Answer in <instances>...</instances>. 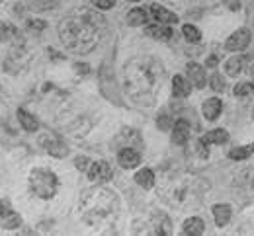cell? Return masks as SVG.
I'll list each match as a JSON object with an SVG mask.
<instances>
[{
	"mask_svg": "<svg viewBox=\"0 0 254 236\" xmlns=\"http://www.w3.org/2000/svg\"><path fill=\"white\" fill-rule=\"evenodd\" d=\"M166 78L164 65L155 57H135L127 61L122 70L124 90L137 105H153L159 98Z\"/></svg>",
	"mask_w": 254,
	"mask_h": 236,
	"instance_id": "6da1fadb",
	"label": "cell"
},
{
	"mask_svg": "<svg viewBox=\"0 0 254 236\" xmlns=\"http://www.w3.org/2000/svg\"><path fill=\"white\" fill-rule=\"evenodd\" d=\"M106 30V20L92 10H76L68 14L59 26V35L63 45L78 55L94 51L100 37Z\"/></svg>",
	"mask_w": 254,
	"mask_h": 236,
	"instance_id": "7a4b0ae2",
	"label": "cell"
},
{
	"mask_svg": "<svg viewBox=\"0 0 254 236\" xmlns=\"http://www.w3.org/2000/svg\"><path fill=\"white\" fill-rule=\"evenodd\" d=\"M78 209H80L82 221L90 229L102 231L106 227H112L118 221L120 211H122V201L114 189L92 188L82 193Z\"/></svg>",
	"mask_w": 254,
	"mask_h": 236,
	"instance_id": "3957f363",
	"label": "cell"
},
{
	"mask_svg": "<svg viewBox=\"0 0 254 236\" xmlns=\"http://www.w3.org/2000/svg\"><path fill=\"white\" fill-rule=\"evenodd\" d=\"M209 189V182L186 172V170H174L172 174H166L162 178V186L159 188V195L174 207H188L195 203L201 193Z\"/></svg>",
	"mask_w": 254,
	"mask_h": 236,
	"instance_id": "277c9868",
	"label": "cell"
},
{
	"mask_svg": "<svg viewBox=\"0 0 254 236\" xmlns=\"http://www.w3.org/2000/svg\"><path fill=\"white\" fill-rule=\"evenodd\" d=\"M57 188H59V180L51 170H32V174H30V189H32L33 195H37L41 199H51L57 193Z\"/></svg>",
	"mask_w": 254,
	"mask_h": 236,
	"instance_id": "5b68a950",
	"label": "cell"
},
{
	"mask_svg": "<svg viewBox=\"0 0 254 236\" xmlns=\"http://www.w3.org/2000/svg\"><path fill=\"white\" fill-rule=\"evenodd\" d=\"M30 59H32V55H30L28 47L24 45V41H20L18 45H14L10 49V53H8L6 61H4V68L14 74V72H18V70H22L26 67L30 63Z\"/></svg>",
	"mask_w": 254,
	"mask_h": 236,
	"instance_id": "8992f818",
	"label": "cell"
},
{
	"mask_svg": "<svg viewBox=\"0 0 254 236\" xmlns=\"http://www.w3.org/2000/svg\"><path fill=\"white\" fill-rule=\"evenodd\" d=\"M37 142H39V146L45 148L51 156L64 158V156L68 154V148H66L64 141L59 135H55V133H43V135H39Z\"/></svg>",
	"mask_w": 254,
	"mask_h": 236,
	"instance_id": "52a82bcc",
	"label": "cell"
},
{
	"mask_svg": "<svg viewBox=\"0 0 254 236\" xmlns=\"http://www.w3.org/2000/svg\"><path fill=\"white\" fill-rule=\"evenodd\" d=\"M0 227L14 231L22 227V217L12 209V205L6 199H0Z\"/></svg>",
	"mask_w": 254,
	"mask_h": 236,
	"instance_id": "ba28073f",
	"label": "cell"
},
{
	"mask_svg": "<svg viewBox=\"0 0 254 236\" xmlns=\"http://www.w3.org/2000/svg\"><path fill=\"white\" fill-rule=\"evenodd\" d=\"M114 144L120 146V148L131 146V148H137V150H139V148H143V139H141V135H139L135 129H124L120 135L116 137Z\"/></svg>",
	"mask_w": 254,
	"mask_h": 236,
	"instance_id": "9c48e42d",
	"label": "cell"
},
{
	"mask_svg": "<svg viewBox=\"0 0 254 236\" xmlns=\"http://www.w3.org/2000/svg\"><path fill=\"white\" fill-rule=\"evenodd\" d=\"M249 45H251V32L245 30V28H241L239 32H235V34L225 41V49H229V51H243Z\"/></svg>",
	"mask_w": 254,
	"mask_h": 236,
	"instance_id": "30bf717a",
	"label": "cell"
},
{
	"mask_svg": "<svg viewBox=\"0 0 254 236\" xmlns=\"http://www.w3.org/2000/svg\"><path fill=\"white\" fill-rule=\"evenodd\" d=\"M118 162L122 164V168H137L141 164V152L137 148H131V146L120 148L118 150Z\"/></svg>",
	"mask_w": 254,
	"mask_h": 236,
	"instance_id": "8fae6325",
	"label": "cell"
},
{
	"mask_svg": "<svg viewBox=\"0 0 254 236\" xmlns=\"http://www.w3.org/2000/svg\"><path fill=\"white\" fill-rule=\"evenodd\" d=\"M114 176V172L110 168V164L106 162V160H98L94 162L90 168H88V178L92 180V182H108L110 178Z\"/></svg>",
	"mask_w": 254,
	"mask_h": 236,
	"instance_id": "7c38bea8",
	"label": "cell"
},
{
	"mask_svg": "<svg viewBox=\"0 0 254 236\" xmlns=\"http://www.w3.org/2000/svg\"><path fill=\"white\" fill-rule=\"evenodd\" d=\"M190 123L186 121V119H178L176 123H174V127H172V142L174 144H186L188 142V139H190Z\"/></svg>",
	"mask_w": 254,
	"mask_h": 236,
	"instance_id": "4fadbf2b",
	"label": "cell"
},
{
	"mask_svg": "<svg viewBox=\"0 0 254 236\" xmlns=\"http://www.w3.org/2000/svg\"><path fill=\"white\" fill-rule=\"evenodd\" d=\"M147 227H153L149 235H170V221L166 215H153L147 221Z\"/></svg>",
	"mask_w": 254,
	"mask_h": 236,
	"instance_id": "5bb4252c",
	"label": "cell"
},
{
	"mask_svg": "<svg viewBox=\"0 0 254 236\" xmlns=\"http://www.w3.org/2000/svg\"><path fill=\"white\" fill-rule=\"evenodd\" d=\"M151 14H153V18H155L159 24H164V26H168V24H178V16L172 14V12H168V10L162 8L160 4H151Z\"/></svg>",
	"mask_w": 254,
	"mask_h": 236,
	"instance_id": "9a60e30c",
	"label": "cell"
},
{
	"mask_svg": "<svg viewBox=\"0 0 254 236\" xmlns=\"http://www.w3.org/2000/svg\"><path fill=\"white\" fill-rule=\"evenodd\" d=\"M190 92H191V82H188L184 76L176 74V76L172 78V94H174L176 98H188Z\"/></svg>",
	"mask_w": 254,
	"mask_h": 236,
	"instance_id": "2e32d148",
	"label": "cell"
},
{
	"mask_svg": "<svg viewBox=\"0 0 254 236\" xmlns=\"http://www.w3.org/2000/svg\"><path fill=\"white\" fill-rule=\"evenodd\" d=\"M201 109H203V115H205L207 121H215L219 117V113H221L223 103L217 98H209V100L203 101V107Z\"/></svg>",
	"mask_w": 254,
	"mask_h": 236,
	"instance_id": "e0dca14e",
	"label": "cell"
},
{
	"mask_svg": "<svg viewBox=\"0 0 254 236\" xmlns=\"http://www.w3.org/2000/svg\"><path fill=\"white\" fill-rule=\"evenodd\" d=\"M188 76H190V82L195 88H203L205 86V70L199 67L197 63H188Z\"/></svg>",
	"mask_w": 254,
	"mask_h": 236,
	"instance_id": "ac0fdd59",
	"label": "cell"
},
{
	"mask_svg": "<svg viewBox=\"0 0 254 236\" xmlns=\"http://www.w3.org/2000/svg\"><path fill=\"white\" fill-rule=\"evenodd\" d=\"M203 231H205V223H203L199 217L188 219V221L184 223V229H182V233L188 236H199V235H203Z\"/></svg>",
	"mask_w": 254,
	"mask_h": 236,
	"instance_id": "d6986e66",
	"label": "cell"
},
{
	"mask_svg": "<svg viewBox=\"0 0 254 236\" xmlns=\"http://www.w3.org/2000/svg\"><path fill=\"white\" fill-rule=\"evenodd\" d=\"M231 205H227V203H217L215 207H213V217H215V223H217V227H225L229 221H231Z\"/></svg>",
	"mask_w": 254,
	"mask_h": 236,
	"instance_id": "ffe728a7",
	"label": "cell"
},
{
	"mask_svg": "<svg viewBox=\"0 0 254 236\" xmlns=\"http://www.w3.org/2000/svg\"><path fill=\"white\" fill-rule=\"evenodd\" d=\"M145 34L149 35V37H155V39H160V41H168V39H172V30L168 28V26H164V24H157V26H149L147 30H145Z\"/></svg>",
	"mask_w": 254,
	"mask_h": 236,
	"instance_id": "44dd1931",
	"label": "cell"
},
{
	"mask_svg": "<svg viewBox=\"0 0 254 236\" xmlns=\"http://www.w3.org/2000/svg\"><path fill=\"white\" fill-rule=\"evenodd\" d=\"M225 70L229 76H239L241 72H245V55H235L225 63Z\"/></svg>",
	"mask_w": 254,
	"mask_h": 236,
	"instance_id": "7402d4cb",
	"label": "cell"
},
{
	"mask_svg": "<svg viewBox=\"0 0 254 236\" xmlns=\"http://www.w3.org/2000/svg\"><path fill=\"white\" fill-rule=\"evenodd\" d=\"M18 119H20V125L26 129V131H37L39 129V123H37V119L33 117L32 113H28L26 109H18Z\"/></svg>",
	"mask_w": 254,
	"mask_h": 236,
	"instance_id": "603a6c76",
	"label": "cell"
},
{
	"mask_svg": "<svg viewBox=\"0 0 254 236\" xmlns=\"http://www.w3.org/2000/svg\"><path fill=\"white\" fill-rule=\"evenodd\" d=\"M135 182H137L141 188L151 189V188L155 186V174H153V170H149V168L139 170V172L135 174Z\"/></svg>",
	"mask_w": 254,
	"mask_h": 236,
	"instance_id": "cb8c5ba5",
	"label": "cell"
},
{
	"mask_svg": "<svg viewBox=\"0 0 254 236\" xmlns=\"http://www.w3.org/2000/svg\"><path fill=\"white\" fill-rule=\"evenodd\" d=\"M203 141H205V144H223L229 141V133L225 129H213L203 137Z\"/></svg>",
	"mask_w": 254,
	"mask_h": 236,
	"instance_id": "d4e9b609",
	"label": "cell"
},
{
	"mask_svg": "<svg viewBox=\"0 0 254 236\" xmlns=\"http://www.w3.org/2000/svg\"><path fill=\"white\" fill-rule=\"evenodd\" d=\"M147 20H149V16H147V12L141 10V8H133V10L127 14V22H129V26H145Z\"/></svg>",
	"mask_w": 254,
	"mask_h": 236,
	"instance_id": "484cf974",
	"label": "cell"
},
{
	"mask_svg": "<svg viewBox=\"0 0 254 236\" xmlns=\"http://www.w3.org/2000/svg\"><path fill=\"white\" fill-rule=\"evenodd\" d=\"M251 154H253V146H237V148H231L229 158L231 160H247Z\"/></svg>",
	"mask_w": 254,
	"mask_h": 236,
	"instance_id": "4316f807",
	"label": "cell"
},
{
	"mask_svg": "<svg viewBox=\"0 0 254 236\" xmlns=\"http://www.w3.org/2000/svg\"><path fill=\"white\" fill-rule=\"evenodd\" d=\"M182 34H184V37H186L190 43H197V41L201 39V34H199V30H197L195 26H191V24H186V26L182 28Z\"/></svg>",
	"mask_w": 254,
	"mask_h": 236,
	"instance_id": "83f0119b",
	"label": "cell"
},
{
	"mask_svg": "<svg viewBox=\"0 0 254 236\" xmlns=\"http://www.w3.org/2000/svg\"><path fill=\"white\" fill-rule=\"evenodd\" d=\"M10 37H18V30L12 26V24H6V22H0V41H6Z\"/></svg>",
	"mask_w": 254,
	"mask_h": 236,
	"instance_id": "f1b7e54d",
	"label": "cell"
},
{
	"mask_svg": "<svg viewBox=\"0 0 254 236\" xmlns=\"http://www.w3.org/2000/svg\"><path fill=\"white\" fill-rule=\"evenodd\" d=\"M253 92H254V84H251V82H241V84L235 86V96H239V98H247Z\"/></svg>",
	"mask_w": 254,
	"mask_h": 236,
	"instance_id": "f546056e",
	"label": "cell"
},
{
	"mask_svg": "<svg viewBox=\"0 0 254 236\" xmlns=\"http://www.w3.org/2000/svg\"><path fill=\"white\" fill-rule=\"evenodd\" d=\"M209 84H211V88H213L215 92H223V90H225V80H223L221 74H217V72H215V74L211 76Z\"/></svg>",
	"mask_w": 254,
	"mask_h": 236,
	"instance_id": "4dcf8cb0",
	"label": "cell"
},
{
	"mask_svg": "<svg viewBox=\"0 0 254 236\" xmlns=\"http://www.w3.org/2000/svg\"><path fill=\"white\" fill-rule=\"evenodd\" d=\"M157 125H159L162 131H168V129H172V127H174V123H172V117H170V115H159Z\"/></svg>",
	"mask_w": 254,
	"mask_h": 236,
	"instance_id": "1f68e13d",
	"label": "cell"
},
{
	"mask_svg": "<svg viewBox=\"0 0 254 236\" xmlns=\"http://www.w3.org/2000/svg\"><path fill=\"white\" fill-rule=\"evenodd\" d=\"M88 164H90V160L86 156H76L74 158V166H76V170H80V172H86Z\"/></svg>",
	"mask_w": 254,
	"mask_h": 236,
	"instance_id": "d6a6232c",
	"label": "cell"
},
{
	"mask_svg": "<svg viewBox=\"0 0 254 236\" xmlns=\"http://www.w3.org/2000/svg\"><path fill=\"white\" fill-rule=\"evenodd\" d=\"M92 2H94L96 8H100V10H110L116 4V0H92Z\"/></svg>",
	"mask_w": 254,
	"mask_h": 236,
	"instance_id": "836d02e7",
	"label": "cell"
},
{
	"mask_svg": "<svg viewBox=\"0 0 254 236\" xmlns=\"http://www.w3.org/2000/svg\"><path fill=\"white\" fill-rule=\"evenodd\" d=\"M245 72H251V74H254V53H251V55H245Z\"/></svg>",
	"mask_w": 254,
	"mask_h": 236,
	"instance_id": "e575fe53",
	"label": "cell"
},
{
	"mask_svg": "<svg viewBox=\"0 0 254 236\" xmlns=\"http://www.w3.org/2000/svg\"><path fill=\"white\" fill-rule=\"evenodd\" d=\"M195 152H197V154H199L201 158H207V154H209V150L205 148V141H203V139H201V141L197 142V150H195Z\"/></svg>",
	"mask_w": 254,
	"mask_h": 236,
	"instance_id": "d590c367",
	"label": "cell"
},
{
	"mask_svg": "<svg viewBox=\"0 0 254 236\" xmlns=\"http://www.w3.org/2000/svg\"><path fill=\"white\" fill-rule=\"evenodd\" d=\"M28 24H30V30H35V32L45 30V22H41V20H30Z\"/></svg>",
	"mask_w": 254,
	"mask_h": 236,
	"instance_id": "8d00e7d4",
	"label": "cell"
},
{
	"mask_svg": "<svg viewBox=\"0 0 254 236\" xmlns=\"http://www.w3.org/2000/svg\"><path fill=\"white\" fill-rule=\"evenodd\" d=\"M191 4H197V6H213V4H217V2H221V0H188Z\"/></svg>",
	"mask_w": 254,
	"mask_h": 236,
	"instance_id": "74e56055",
	"label": "cell"
},
{
	"mask_svg": "<svg viewBox=\"0 0 254 236\" xmlns=\"http://www.w3.org/2000/svg\"><path fill=\"white\" fill-rule=\"evenodd\" d=\"M217 63H219V55H211V57L207 59L205 65H207V68H215L217 67Z\"/></svg>",
	"mask_w": 254,
	"mask_h": 236,
	"instance_id": "f35d334b",
	"label": "cell"
},
{
	"mask_svg": "<svg viewBox=\"0 0 254 236\" xmlns=\"http://www.w3.org/2000/svg\"><path fill=\"white\" fill-rule=\"evenodd\" d=\"M74 68H76V72H78V74H88V70H90L88 65H80V63H76Z\"/></svg>",
	"mask_w": 254,
	"mask_h": 236,
	"instance_id": "ab89813d",
	"label": "cell"
},
{
	"mask_svg": "<svg viewBox=\"0 0 254 236\" xmlns=\"http://www.w3.org/2000/svg\"><path fill=\"white\" fill-rule=\"evenodd\" d=\"M227 6H229L231 10H235V12H237V10L241 8V0H227Z\"/></svg>",
	"mask_w": 254,
	"mask_h": 236,
	"instance_id": "60d3db41",
	"label": "cell"
},
{
	"mask_svg": "<svg viewBox=\"0 0 254 236\" xmlns=\"http://www.w3.org/2000/svg\"><path fill=\"white\" fill-rule=\"evenodd\" d=\"M129 2H141V0H129Z\"/></svg>",
	"mask_w": 254,
	"mask_h": 236,
	"instance_id": "b9f144b4",
	"label": "cell"
},
{
	"mask_svg": "<svg viewBox=\"0 0 254 236\" xmlns=\"http://www.w3.org/2000/svg\"><path fill=\"white\" fill-rule=\"evenodd\" d=\"M253 84H254V82H253Z\"/></svg>",
	"mask_w": 254,
	"mask_h": 236,
	"instance_id": "7bdbcfd3",
	"label": "cell"
}]
</instances>
